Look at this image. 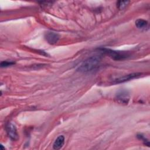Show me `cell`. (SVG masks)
I'll use <instances>...</instances> for the list:
<instances>
[{
	"label": "cell",
	"mask_w": 150,
	"mask_h": 150,
	"mask_svg": "<svg viewBox=\"0 0 150 150\" xmlns=\"http://www.w3.org/2000/svg\"><path fill=\"white\" fill-rule=\"evenodd\" d=\"M8 136L13 141H16L19 138V135L16 127L11 124L8 123L5 127Z\"/></svg>",
	"instance_id": "5"
},
{
	"label": "cell",
	"mask_w": 150,
	"mask_h": 150,
	"mask_svg": "<svg viewBox=\"0 0 150 150\" xmlns=\"http://www.w3.org/2000/svg\"><path fill=\"white\" fill-rule=\"evenodd\" d=\"M129 2V1H119L117 2V7L120 10H122L127 6Z\"/></svg>",
	"instance_id": "9"
},
{
	"label": "cell",
	"mask_w": 150,
	"mask_h": 150,
	"mask_svg": "<svg viewBox=\"0 0 150 150\" xmlns=\"http://www.w3.org/2000/svg\"><path fill=\"white\" fill-rule=\"evenodd\" d=\"M45 38L49 44L54 45L59 41L60 39V35L57 33L49 31L45 33Z\"/></svg>",
	"instance_id": "6"
},
{
	"label": "cell",
	"mask_w": 150,
	"mask_h": 150,
	"mask_svg": "<svg viewBox=\"0 0 150 150\" xmlns=\"http://www.w3.org/2000/svg\"><path fill=\"white\" fill-rule=\"evenodd\" d=\"M99 50L115 60H123L130 56V54L125 51L114 50L107 48H100Z\"/></svg>",
	"instance_id": "2"
},
{
	"label": "cell",
	"mask_w": 150,
	"mask_h": 150,
	"mask_svg": "<svg viewBox=\"0 0 150 150\" xmlns=\"http://www.w3.org/2000/svg\"><path fill=\"white\" fill-rule=\"evenodd\" d=\"M101 62V57L98 55L91 56L85 60L77 68V71L82 73H88L96 70Z\"/></svg>",
	"instance_id": "1"
},
{
	"label": "cell",
	"mask_w": 150,
	"mask_h": 150,
	"mask_svg": "<svg viewBox=\"0 0 150 150\" xmlns=\"http://www.w3.org/2000/svg\"><path fill=\"white\" fill-rule=\"evenodd\" d=\"M137 137H138L139 139L142 140L143 142H144V144L145 145H147V146H149V141H148V139H146L143 135H142L141 134H138V135H137Z\"/></svg>",
	"instance_id": "11"
},
{
	"label": "cell",
	"mask_w": 150,
	"mask_h": 150,
	"mask_svg": "<svg viewBox=\"0 0 150 150\" xmlns=\"http://www.w3.org/2000/svg\"><path fill=\"white\" fill-rule=\"evenodd\" d=\"M115 99L120 104H127L129 100V93L127 90H120L116 94Z\"/></svg>",
	"instance_id": "3"
},
{
	"label": "cell",
	"mask_w": 150,
	"mask_h": 150,
	"mask_svg": "<svg viewBox=\"0 0 150 150\" xmlns=\"http://www.w3.org/2000/svg\"><path fill=\"white\" fill-rule=\"evenodd\" d=\"M64 144V137L63 135H59L54 141L53 148L54 149H60L62 148Z\"/></svg>",
	"instance_id": "7"
},
{
	"label": "cell",
	"mask_w": 150,
	"mask_h": 150,
	"mask_svg": "<svg viewBox=\"0 0 150 150\" xmlns=\"http://www.w3.org/2000/svg\"><path fill=\"white\" fill-rule=\"evenodd\" d=\"M15 64L14 62L12 61H2L1 62V67H6L10 66H12Z\"/></svg>",
	"instance_id": "10"
},
{
	"label": "cell",
	"mask_w": 150,
	"mask_h": 150,
	"mask_svg": "<svg viewBox=\"0 0 150 150\" xmlns=\"http://www.w3.org/2000/svg\"><path fill=\"white\" fill-rule=\"evenodd\" d=\"M135 25L139 29H146L148 27V22L146 20L138 19L135 21Z\"/></svg>",
	"instance_id": "8"
},
{
	"label": "cell",
	"mask_w": 150,
	"mask_h": 150,
	"mask_svg": "<svg viewBox=\"0 0 150 150\" xmlns=\"http://www.w3.org/2000/svg\"><path fill=\"white\" fill-rule=\"evenodd\" d=\"M142 75L141 73H130L127 75H124L123 76L120 77L118 78H117L114 80L112 81L113 84H119V83H124L125 81H129L130 80L138 78L140 77Z\"/></svg>",
	"instance_id": "4"
}]
</instances>
